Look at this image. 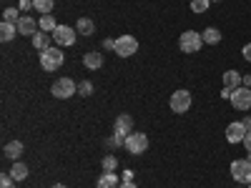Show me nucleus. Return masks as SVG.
<instances>
[{
    "label": "nucleus",
    "instance_id": "obj_32",
    "mask_svg": "<svg viewBox=\"0 0 251 188\" xmlns=\"http://www.w3.org/2000/svg\"><path fill=\"white\" fill-rule=\"evenodd\" d=\"M33 8V0H20V10H30Z\"/></svg>",
    "mask_w": 251,
    "mask_h": 188
},
{
    "label": "nucleus",
    "instance_id": "obj_36",
    "mask_svg": "<svg viewBox=\"0 0 251 188\" xmlns=\"http://www.w3.org/2000/svg\"><path fill=\"white\" fill-rule=\"evenodd\" d=\"M241 123H244V128H246V131H251V116H246Z\"/></svg>",
    "mask_w": 251,
    "mask_h": 188
},
{
    "label": "nucleus",
    "instance_id": "obj_26",
    "mask_svg": "<svg viewBox=\"0 0 251 188\" xmlns=\"http://www.w3.org/2000/svg\"><path fill=\"white\" fill-rule=\"evenodd\" d=\"M116 165H118L116 156H106V158H103V171H116Z\"/></svg>",
    "mask_w": 251,
    "mask_h": 188
},
{
    "label": "nucleus",
    "instance_id": "obj_12",
    "mask_svg": "<svg viewBox=\"0 0 251 188\" xmlns=\"http://www.w3.org/2000/svg\"><path fill=\"white\" fill-rule=\"evenodd\" d=\"M18 33L20 35H35V18H30V15H20V20H18Z\"/></svg>",
    "mask_w": 251,
    "mask_h": 188
},
{
    "label": "nucleus",
    "instance_id": "obj_10",
    "mask_svg": "<svg viewBox=\"0 0 251 188\" xmlns=\"http://www.w3.org/2000/svg\"><path fill=\"white\" fill-rule=\"evenodd\" d=\"M246 133H249V131L244 128V123H241V120L226 125V141H228V143H244Z\"/></svg>",
    "mask_w": 251,
    "mask_h": 188
},
{
    "label": "nucleus",
    "instance_id": "obj_35",
    "mask_svg": "<svg viewBox=\"0 0 251 188\" xmlns=\"http://www.w3.org/2000/svg\"><path fill=\"white\" fill-rule=\"evenodd\" d=\"M121 181H133V173H131V171H123V176H121Z\"/></svg>",
    "mask_w": 251,
    "mask_h": 188
},
{
    "label": "nucleus",
    "instance_id": "obj_6",
    "mask_svg": "<svg viewBox=\"0 0 251 188\" xmlns=\"http://www.w3.org/2000/svg\"><path fill=\"white\" fill-rule=\"evenodd\" d=\"M231 176L236 183H251V158H239L231 163Z\"/></svg>",
    "mask_w": 251,
    "mask_h": 188
},
{
    "label": "nucleus",
    "instance_id": "obj_24",
    "mask_svg": "<svg viewBox=\"0 0 251 188\" xmlns=\"http://www.w3.org/2000/svg\"><path fill=\"white\" fill-rule=\"evenodd\" d=\"M208 5H211V0H191V10L194 13H206Z\"/></svg>",
    "mask_w": 251,
    "mask_h": 188
},
{
    "label": "nucleus",
    "instance_id": "obj_34",
    "mask_svg": "<svg viewBox=\"0 0 251 188\" xmlns=\"http://www.w3.org/2000/svg\"><path fill=\"white\" fill-rule=\"evenodd\" d=\"M121 188H138L133 181H121Z\"/></svg>",
    "mask_w": 251,
    "mask_h": 188
},
{
    "label": "nucleus",
    "instance_id": "obj_28",
    "mask_svg": "<svg viewBox=\"0 0 251 188\" xmlns=\"http://www.w3.org/2000/svg\"><path fill=\"white\" fill-rule=\"evenodd\" d=\"M13 176L10 173H3V176H0V188H13Z\"/></svg>",
    "mask_w": 251,
    "mask_h": 188
},
{
    "label": "nucleus",
    "instance_id": "obj_8",
    "mask_svg": "<svg viewBox=\"0 0 251 188\" xmlns=\"http://www.w3.org/2000/svg\"><path fill=\"white\" fill-rule=\"evenodd\" d=\"M231 106L236 111H251V88H246V86L236 88L231 95Z\"/></svg>",
    "mask_w": 251,
    "mask_h": 188
},
{
    "label": "nucleus",
    "instance_id": "obj_5",
    "mask_svg": "<svg viewBox=\"0 0 251 188\" xmlns=\"http://www.w3.org/2000/svg\"><path fill=\"white\" fill-rule=\"evenodd\" d=\"M75 80L73 78H58L53 86H50V93L55 95V98H60V100H66V98H71V95H75Z\"/></svg>",
    "mask_w": 251,
    "mask_h": 188
},
{
    "label": "nucleus",
    "instance_id": "obj_2",
    "mask_svg": "<svg viewBox=\"0 0 251 188\" xmlns=\"http://www.w3.org/2000/svg\"><path fill=\"white\" fill-rule=\"evenodd\" d=\"M113 50H116V55H121V58H131V55H136V50H138V40H136L133 35H118Z\"/></svg>",
    "mask_w": 251,
    "mask_h": 188
},
{
    "label": "nucleus",
    "instance_id": "obj_13",
    "mask_svg": "<svg viewBox=\"0 0 251 188\" xmlns=\"http://www.w3.org/2000/svg\"><path fill=\"white\" fill-rule=\"evenodd\" d=\"M96 188H121V183H118V176H116V171H103V176L98 178Z\"/></svg>",
    "mask_w": 251,
    "mask_h": 188
},
{
    "label": "nucleus",
    "instance_id": "obj_3",
    "mask_svg": "<svg viewBox=\"0 0 251 188\" xmlns=\"http://www.w3.org/2000/svg\"><path fill=\"white\" fill-rule=\"evenodd\" d=\"M126 151H128L131 156H141L149 151V136L146 133H131L126 136Z\"/></svg>",
    "mask_w": 251,
    "mask_h": 188
},
{
    "label": "nucleus",
    "instance_id": "obj_14",
    "mask_svg": "<svg viewBox=\"0 0 251 188\" xmlns=\"http://www.w3.org/2000/svg\"><path fill=\"white\" fill-rule=\"evenodd\" d=\"M241 80H244V75L239 70H226L224 73V88L236 91V88H241Z\"/></svg>",
    "mask_w": 251,
    "mask_h": 188
},
{
    "label": "nucleus",
    "instance_id": "obj_25",
    "mask_svg": "<svg viewBox=\"0 0 251 188\" xmlns=\"http://www.w3.org/2000/svg\"><path fill=\"white\" fill-rule=\"evenodd\" d=\"M3 20H8V23H15V25H18L20 13H18L15 8H5V10H3Z\"/></svg>",
    "mask_w": 251,
    "mask_h": 188
},
{
    "label": "nucleus",
    "instance_id": "obj_21",
    "mask_svg": "<svg viewBox=\"0 0 251 188\" xmlns=\"http://www.w3.org/2000/svg\"><path fill=\"white\" fill-rule=\"evenodd\" d=\"M201 38H203V43H206V46H216V43H221V33H219L216 28H206V30L201 33Z\"/></svg>",
    "mask_w": 251,
    "mask_h": 188
},
{
    "label": "nucleus",
    "instance_id": "obj_30",
    "mask_svg": "<svg viewBox=\"0 0 251 188\" xmlns=\"http://www.w3.org/2000/svg\"><path fill=\"white\" fill-rule=\"evenodd\" d=\"M244 148H246V153L251 156V131L246 133V138H244Z\"/></svg>",
    "mask_w": 251,
    "mask_h": 188
},
{
    "label": "nucleus",
    "instance_id": "obj_40",
    "mask_svg": "<svg viewBox=\"0 0 251 188\" xmlns=\"http://www.w3.org/2000/svg\"><path fill=\"white\" fill-rule=\"evenodd\" d=\"M216 3H219V0H216Z\"/></svg>",
    "mask_w": 251,
    "mask_h": 188
},
{
    "label": "nucleus",
    "instance_id": "obj_7",
    "mask_svg": "<svg viewBox=\"0 0 251 188\" xmlns=\"http://www.w3.org/2000/svg\"><path fill=\"white\" fill-rule=\"evenodd\" d=\"M169 106H171V111L174 113H186L188 108H191V93L188 91H174L171 93V100H169Z\"/></svg>",
    "mask_w": 251,
    "mask_h": 188
},
{
    "label": "nucleus",
    "instance_id": "obj_22",
    "mask_svg": "<svg viewBox=\"0 0 251 188\" xmlns=\"http://www.w3.org/2000/svg\"><path fill=\"white\" fill-rule=\"evenodd\" d=\"M33 8L40 15H50L53 13V0H33Z\"/></svg>",
    "mask_w": 251,
    "mask_h": 188
},
{
    "label": "nucleus",
    "instance_id": "obj_31",
    "mask_svg": "<svg viewBox=\"0 0 251 188\" xmlns=\"http://www.w3.org/2000/svg\"><path fill=\"white\" fill-rule=\"evenodd\" d=\"M241 55H244V58H246V60L251 63V43H249V46H244V50H241Z\"/></svg>",
    "mask_w": 251,
    "mask_h": 188
},
{
    "label": "nucleus",
    "instance_id": "obj_23",
    "mask_svg": "<svg viewBox=\"0 0 251 188\" xmlns=\"http://www.w3.org/2000/svg\"><path fill=\"white\" fill-rule=\"evenodd\" d=\"M38 25H40V30H46V33H53V30L58 28L53 15H40V23H38Z\"/></svg>",
    "mask_w": 251,
    "mask_h": 188
},
{
    "label": "nucleus",
    "instance_id": "obj_11",
    "mask_svg": "<svg viewBox=\"0 0 251 188\" xmlns=\"http://www.w3.org/2000/svg\"><path fill=\"white\" fill-rule=\"evenodd\" d=\"M113 133H121V136H131L133 133V118L128 113H121L116 116V123H113Z\"/></svg>",
    "mask_w": 251,
    "mask_h": 188
},
{
    "label": "nucleus",
    "instance_id": "obj_33",
    "mask_svg": "<svg viewBox=\"0 0 251 188\" xmlns=\"http://www.w3.org/2000/svg\"><path fill=\"white\" fill-rule=\"evenodd\" d=\"M231 95H234L231 88H224V91H221V98H226V100H231Z\"/></svg>",
    "mask_w": 251,
    "mask_h": 188
},
{
    "label": "nucleus",
    "instance_id": "obj_39",
    "mask_svg": "<svg viewBox=\"0 0 251 188\" xmlns=\"http://www.w3.org/2000/svg\"><path fill=\"white\" fill-rule=\"evenodd\" d=\"M249 188H251V183H249Z\"/></svg>",
    "mask_w": 251,
    "mask_h": 188
},
{
    "label": "nucleus",
    "instance_id": "obj_27",
    "mask_svg": "<svg viewBox=\"0 0 251 188\" xmlns=\"http://www.w3.org/2000/svg\"><path fill=\"white\" fill-rule=\"evenodd\" d=\"M78 93H80V95H91V93H93V86H91L88 80H83L80 86H78Z\"/></svg>",
    "mask_w": 251,
    "mask_h": 188
},
{
    "label": "nucleus",
    "instance_id": "obj_1",
    "mask_svg": "<svg viewBox=\"0 0 251 188\" xmlns=\"http://www.w3.org/2000/svg\"><path fill=\"white\" fill-rule=\"evenodd\" d=\"M201 46H203V38H201V33H196V30H186V33H181V38H178L181 53H199Z\"/></svg>",
    "mask_w": 251,
    "mask_h": 188
},
{
    "label": "nucleus",
    "instance_id": "obj_20",
    "mask_svg": "<svg viewBox=\"0 0 251 188\" xmlns=\"http://www.w3.org/2000/svg\"><path fill=\"white\" fill-rule=\"evenodd\" d=\"M75 30H78V35H93L96 33V25H93L91 18H80L78 23H75Z\"/></svg>",
    "mask_w": 251,
    "mask_h": 188
},
{
    "label": "nucleus",
    "instance_id": "obj_9",
    "mask_svg": "<svg viewBox=\"0 0 251 188\" xmlns=\"http://www.w3.org/2000/svg\"><path fill=\"white\" fill-rule=\"evenodd\" d=\"M75 33L78 30H73L71 25H58L55 30H53V40H55V46H73L75 43Z\"/></svg>",
    "mask_w": 251,
    "mask_h": 188
},
{
    "label": "nucleus",
    "instance_id": "obj_19",
    "mask_svg": "<svg viewBox=\"0 0 251 188\" xmlns=\"http://www.w3.org/2000/svg\"><path fill=\"white\" fill-rule=\"evenodd\" d=\"M5 156H8L10 161H18L20 156H23V143H20V141H10V143H5Z\"/></svg>",
    "mask_w": 251,
    "mask_h": 188
},
{
    "label": "nucleus",
    "instance_id": "obj_29",
    "mask_svg": "<svg viewBox=\"0 0 251 188\" xmlns=\"http://www.w3.org/2000/svg\"><path fill=\"white\" fill-rule=\"evenodd\" d=\"M111 145H126V136H121V133H113V138H111Z\"/></svg>",
    "mask_w": 251,
    "mask_h": 188
},
{
    "label": "nucleus",
    "instance_id": "obj_15",
    "mask_svg": "<svg viewBox=\"0 0 251 188\" xmlns=\"http://www.w3.org/2000/svg\"><path fill=\"white\" fill-rule=\"evenodd\" d=\"M50 38H53V35H48L46 30H38V33L33 35V48L40 50V53L48 50V48H50Z\"/></svg>",
    "mask_w": 251,
    "mask_h": 188
},
{
    "label": "nucleus",
    "instance_id": "obj_4",
    "mask_svg": "<svg viewBox=\"0 0 251 188\" xmlns=\"http://www.w3.org/2000/svg\"><path fill=\"white\" fill-rule=\"evenodd\" d=\"M63 60H66V55L58 48H48L40 53V66H43V70H58L63 66Z\"/></svg>",
    "mask_w": 251,
    "mask_h": 188
},
{
    "label": "nucleus",
    "instance_id": "obj_16",
    "mask_svg": "<svg viewBox=\"0 0 251 188\" xmlns=\"http://www.w3.org/2000/svg\"><path fill=\"white\" fill-rule=\"evenodd\" d=\"M83 63H86L88 70H98V68H103V55L96 53V50H91V53L83 55Z\"/></svg>",
    "mask_w": 251,
    "mask_h": 188
},
{
    "label": "nucleus",
    "instance_id": "obj_17",
    "mask_svg": "<svg viewBox=\"0 0 251 188\" xmlns=\"http://www.w3.org/2000/svg\"><path fill=\"white\" fill-rule=\"evenodd\" d=\"M15 33H18V25L15 23H8V20L0 23V40H3V43H10V40L15 38Z\"/></svg>",
    "mask_w": 251,
    "mask_h": 188
},
{
    "label": "nucleus",
    "instance_id": "obj_18",
    "mask_svg": "<svg viewBox=\"0 0 251 188\" xmlns=\"http://www.w3.org/2000/svg\"><path fill=\"white\" fill-rule=\"evenodd\" d=\"M10 176H13L15 183H18V181H25V178H28V165H25V163H20V161H13Z\"/></svg>",
    "mask_w": 251,
    "mask_h": 188
},
{
    "label": "nucleus",
    "instance_id": "obj_37",
    "mask_svg": "<svg viewBox=\"0 0 251 188\" xmlns=\"http://www.w3.org/2000/svg\"><path fill=\"white\" fill-rule=\"evenodd\" d=\"M241 86H246V88H251V75H244V80H241Z\"/></svg>",
    "mask_w": 251,
    "mask_h": 188
},
{
    "label": "nucleus",
    "instance_id": "obj_38",
    "mask_svg": "<svg viewBox=\"0 0 251 188\" xmlns=\"http://www.w3.org/2000/svg\"><path fill=\"white\" fill-rule=\"evenodd\" d=\"M53 188H66V186H63V183H55V186H53Z\"/></svg>",
    "mask_w": 251,
    "mask_h": 188
}]
</instances>
